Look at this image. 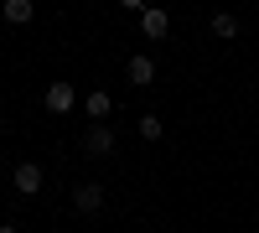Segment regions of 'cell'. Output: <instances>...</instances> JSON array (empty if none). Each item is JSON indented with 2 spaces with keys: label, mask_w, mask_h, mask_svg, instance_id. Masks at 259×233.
Here are the masks:
<instances>
[{
  "label": "cell",
  "mask_w": 259,
  "mask_h": 233,
  "mask_svg": "<svg viewBox=\"0 0 259 233\" xmlns=\"http://www.w3.org/2000/svg\"><path fill=\"white\" fill-rule=\"evenodd\" d=\"M41 104H47V114H73V104H78V88H73L68 78H57V83H47Z\"/></svg>",
  "instance_id": "1"
},
{
  "label": "cell",
  "mask_w": 259,
  "mask_h": 233,
  "mask_svg": "<svg viewBox=\"0 0 259 233\" xmlns=\"http://www.w3.org/2000/svg\"><path fill=\"white\" fill-rule=\"evenodd\" d=\"M41 181H47V171H41L36 161H16V171H11V187L21 197H36L41 192Z\"/></svg>",
  "instance_id": "2"
},
{
  "label": "cell",
  "mask_w": 259,
  "mask_h": 233,
  "mask_svg": "<svg viewBox=\"0 0 259 233\" xmlns=\"http://www.w3.org/2000/svg\"><path fill=\"white\" fill-rule=\"evenodd\" d=\"M83 151H89V156H114V130L104 119H94L89 130H83Z\"/></svg>",
  "instance_id": "3"
},
{
  "label": "cell",
  "mask_w": 259,
  "mask_h": 233,
  "mask_svg": "<svg viewBox=\"0 0 259 233\" xmlns=\"http://www.w3.org/2000/svg\"><path fill=\"white\" fill-rule=\"evenodd\" d=\"M166 31H171V16H166L161 6H145V11H140V36H150V41H161Z\"/></svg>",
  "instance_id": "4"
},
{
  "label": "cell",
  "mask_w": 259,
  "mask_h": 233,
  "mask_svg": "<svg viewBox=\"0 0 259 233\" xmlns=\"http://www.w3.org/2000/svg\"><path fill=\"white\" fill-rule=\"evenodd\" d=\"M73 207H78V213H99V207H104V187L99 181H78L73 187Z\"/></svg>",
  "instance_id": "5"
},
{
  "label": "cell",
  "mask_w": 259,
  "mask_h": 233,
  "mask_svg": "<svg viewBox=\"0 0 259 233\" xmlns=\"http://www.w3.org/2000/svg\"><path fill=\"white\" fill-rule=\"evenodd\" d=\"M124 73H130V83H135V88H150V83H156V62H150L145 52H135L124 62Z\"/></svg>",
  "instance_id": "6"
},
{
  "label": "cell",
  "mask_w": 259,
  "mask_h": 233,
  "mask_svg": "<svg viewBox=\"0 0 259 233\" xmlns=\"http://www.w3.org/2000/svg\"><path fill=\"white\" fill-rule=\"evenodd\" d=\"M83 114H89V119H109V114H114L109 88H89V94H83Z\"/></svg>",
  "instance_id": "7"
},
{
  "label": "cell",
  "mask_w": 259,
  "mask_h": 233,
  "mask_svg": "<svg viewBox=\"0 0 259 233\" xmlns=\"http://www.w3.org/2000/svg\"><path fill=\"white\" fill-rule=\"evenodd\" d=\"M0 16H6L11 26H31V16H36V0H6V6H0Z\"/></svg>",
  "instance_id": "8"
},
{
  "label": "cell",
  "mask_w": 259,
  "mask_h": 233,
  "mask_svg": "<svg viewBox=\"0 0 259 233\" xmlns=\"http://www.w3.org/2000/svg\"><path fill=\"white\" fill-rule=\"evenodd\" d=\"M135 130H140V140H161V135H166V124H161V114H140V119H135Z\"/></svg>",
  "instance_id": "9"
},
{
  "label": "cell",
  "mask_w": 259,
  "mask_h": 233,
  "mask_svg": "<svg viewBox=\"0 0 259 233\" xmlns=\"http://www.w3.org/2000/svg\"><path fill=\"white\" fill-rule=\"evenodd\" d=\"M212 36H223V41H233V36H239V21H233L228 11H218V16H212Z\"/></svg>",
  "instance_id": "10"
},
{
  "label": "cell",
  "mask_w": 259,
  "mask_h": 233,
  "mask_svg": "<svg viewBox=\"0 0 259 233\" xmlns=\"http://www.w3.org/2000/svg\"><path fill=\"white\" fill-rule=\"evenodd\" d=\"M119 6H124V11H135V16H140V11H145V0H119Z\"/></svg>",
  "instance_id": "11"
},
{
  "label": "cell",
  "mask_w": 259,
  "mask_h": 233,
  "mask_svg": "<svg viewBox=\"0 0 259 233\" xmlns=\"http://www.w3.org/2000/svg\"><path fill=\"white\" fill-rule=\"evenodd\" d=\"M0 233H16V228H11V223H0Z\"/></svg>",
  "instance_id": "12"
}]
</instances>
